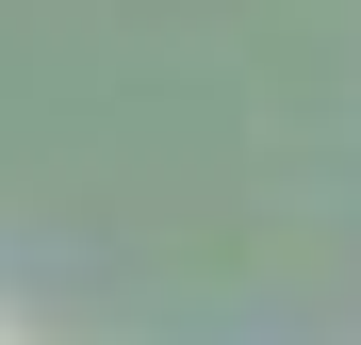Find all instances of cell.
Returning <instances> with one entry per match:
<instances>
[]
</instances>
